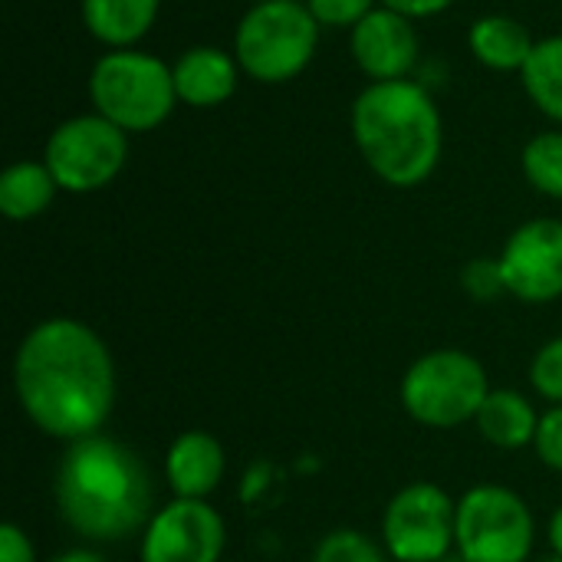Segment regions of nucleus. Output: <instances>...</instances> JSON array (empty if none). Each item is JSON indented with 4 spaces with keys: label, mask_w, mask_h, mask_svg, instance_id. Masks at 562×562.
<instances>
[{
    "label": "nucleus",
    "mask_w": 562,
    "mask_h": 562,
    "mask_svg": "<svg viewBox=\"0 0 562 562\" xmlns=\"http://www.w3.org/2000/svg\"><path fill=\"white\" fill-rule=\"evenodd\" d=\"M59 191L92 194L109 188L128 161V132L99 112L72 115L53 128L43 148Z\"/></svg>",
    "instance_id": "8"
},
{
    "label": "nucleus",
    "mask_w": 562,
    "mask_h": 562,
    "mask_svg": "<svg viewBox=\"0 0 562 562\" xmlns=\"http://www.w3.org/2000/svg\"><path fill=\"white\" fill-rule=\"evenodd\" d=\"M53 494L66 527L89 543H122L155 517L148 464L109 435L69 441Z\"/></svg>",
    "instance_id": "2"
},
{
    "label": "nucleus",
    "mask_w": 562,
    "mask_h": 562,
    "mask_svg": "<svg viewBox=\"0 0 562 562\" xmlns=\"http://www.w3.org/2000/svg\"><path fill=\"white\" fill-rule=\"evenodd\" d=\"M161 0H79L92 40L109 49H132L158 20Z\"/></svg>",
    "instance_id": "15"
},
{
    "label": "nucleus",
    "mask_w": 562,
    "mask_h": 562,
    "mask_svg": "<svg viewBox=\"0 0 562 562\" xmlns=\"http://www.w3.org/2000/svg\"><path fill=\"white\" fill-rule=\"evenodd\" d=\"M270 477H273V468H270V464H257V468H254V471L247 474V487H244V494H240V497H244V501L250 504V501H254V497H257L260 491H267Z\"/></svg>",
    "instance_id": "28"
},
{
    "label": "nucleus",
    "mask_w": 562,
    "mask_h": 562,
    "mask_svg": "<svg viewBox=\"0 0 562 562\" xmlns=\"http://www.w3.org/2000/svg\"><path fill=\"white\" fill-rule=\"evenodd\" d=\"M352 142L379 181L418 188L441 161L445 122L422 82H369L352 102Z\"/></svg>",
    "instance_id": "3"
},
{
    "label": "nucleus",
    "mask_w": 562,
    "mask_h": 562,
    "mask_svg": "<svg viewBox=\"0 0 562 562\" xmlns=\"http://www.w3.org/2000/svg\"><path fill=\"white\" fill-rule=\"evenodd\" d=\"M319 23L306 0H263L250 3L234 30V56L244 76L280 86L296 79L316 56Z\"/></svg>",
    "instance_id": "5"
},
{
    "label": "nucleus",
    "mask_w": 562,
    "mask_h": 562,
    "mask_svg": "<svg viewBox=\"0 0 562 562\" xmlns=\"http://www.w3.org/2000/svg\"><path fill=\"white\" fill-rule=\"evenodd\" d=\"M520 82L530 102L550 119L562 125V33L537 40L527 66L520 69Z\"/></svg>",
    "instance_id": "19"
},
{
    "label": "nucleus",
    "mask_w": 562,
    "mask_h": 562,
    "mask_svg": "<svg viewBox=\"0 0 562 562\" xmlns=\"http://www.w3.org/2000/svg\"><path fill=\"white\" fill-rule=\"evenodd\" d=\"M530 385L540 398L562 405V336L543 342L530 362Z\"/></svg>",
    "instance_id": "22"
},
{
    "label": "nucleus",
    "mask_w": 562,
    "mask_h": 562,
    "mask_svg": "<svg viewBox=\"0 0 562 562\" xmlns=\"http://www.w3.org/2000/svg\"><path fill=\"white\" fill-rule=\"evenodd\" d=\"M533 537V514L510 487L477 484L458 501L454 550L468 562H527Z\"/></svg>",
    "instance_id": "7"
},
{
    "label": "nucleus",
    "mask_w": 562,
    "mask_h": 562,
    "mask_svg": "<svg viewBox=\"0 0 562 562\" xmlns=\"http://www.w3.org/2000/svg\"><path fill=\"white\" fill-rule=\"evenodd\" d=\"M458 501L431 481L405 484L382 514V543L395 562H438L454 550Z\"/></svg>",
    "instance_id": "9"
},
{
    "label": "nucleus",
    "mask_w": 562,
    "mask_h": 562,
    "mask_svg": "<svg viewBox=\"0 0 562 562\" xmlns=\"http://www.w3.org/2000/svg\"><path fill=\"white\" fill-rule=\"evenodd\" d=\"M349 49L369 82H395L408 79L418 66L422 40L415 20L379 3L362 23L349 30Z\"/></svg>",
    "instance_id": "12"
},
{
    "label": "nucleus",
    "mask_w": 562,
    "mask_h": 562,
    "mask_svg": "<svg viewBox=\"0 0 562 562\" xmlns=\"http://www.w3.org/2000/svg\"><path fill=\"white\" fill-rule=\"evenodd\" d=\"M250 3H263V0H250Z\"/></svg>",
    "instance_id": "33"
},
{
    "label": "nucleus",
    "mask_w": 562,
    "mask_h": 562,
    "mask_svg": "<svg viewBox=\"0 0 562 562\" xmlns=\"http://www.w3.org/2000/svg\"><path fill=\"white\" fill-rule=\"evenodd\" d=\"M227 471V454L207 431H184L165 454V481L181 501H207Z\"/></svg>",
    "instance_id": "14"
},
{
    "label": "nucleus",
    "mask_w": 562,
    "mask_h": 562,
    "mask_svg": "<svg viewBox=\"0 0 562 562\" xmlns=\"http://www.w3.org/2000/svg\"><path fill=\"white\" fill-rule=\"evenodd\" d=\"M540 562H562V557H557V553H553V557H547V560H540Z\"/></svg>",
    "instance_id": "32"
},
{
    "label": "nucleus",
    "mask_w": 562,
    "mask_h": 562,
    "mask_svg": "<svg viewBox=\"0 0 562 562\" xmlns=\"http://www.w3.org/2000/svg\"><path fill=\"white\" fill-rule=\"evenodd\" d=\"M468 46L474 53L477 63H484L487 69L497 72H520L537 46L533 33L507 13H487L481 16L471 33H468Z\"/></svg>",
    "instance_id": "17"
},
{
    "label": "nucleus",
    "mask_w": 562,
    "mask_h": 562,
    "mask_svg": "<svg viewBox=\"0 0 562 562\" xmlns=\"http://www.w3.org/2000/svg\"><path fill=\"white\" fill-rule=\"evenodd\" d=\"M474 425L487 445H494L501 451H520V448L533 445L540 415L527 395H520L514 389H491Z\"/></svg>",
    "instance_id": "16"
},
{
    "label": "nucleus",
    "mask_w": 562,
    "mask_h": 562,
    "mask_svg": "<svg viewBox=\"0 0 562 562\" xmlns=\"http://www.w3.org/2000/svg\"><path fill=\"white\" fill-rule=\"evenodd\" d=\"M92 112L128 135L158 128L178 105L175 72L145 49H105L89 72Z\"/></svg>",
    "instance_id": "4"
},
{
    "label": "nucleus",
    "mask_w": 562,
    "mask_h": 562,
    "mask_svg": "<svg viewBox=\"0 0 562 562\" xmlns=\"http://www.w3.org/2000/svg\"><path fill=\"white\" fill-rule=\"evenodd\" d=\"M461 290L477 303H494L507 293L504 270L497 257H477L461 270Z\"/></svg>",
    "instance_id": "23"
},
{
    "label": "nucleus",
    "mask_w": 562,
    "mask_h": 562,
    "mask_svg": "<svg viewBox=\"0 0 562 562\" xmlns=\"http://www.w3.org/2000/svg\"><path fill=\"white\" fill-rule=\"evenodd\" d=\"M13 392L43 435L66 445L99 435L115 405L112 352L82 319H43L16 346Z\"/></svg>",
    "instance_id": "1"
},
{
    "label": "nucleus",
    "mask_w": 562,
    "mask_h": 562,
    "mask_svg": "<svg viewBox=\"0 0 562 562\" xmlns=\"http://www.w3.org/2000/svg\"><path fill=\"white\" fill-rule=\"evenodd\" d=\"M501 270L507 293L543 306L562 296V221L557 217H533L520 224L504 250H501Z\"/></svg>",
    "instance_id": "11"
},
{
    "label": "nucleus",
    "mask_w": 562,
    "mask_h": 562,
    "mask_svg": "<svg viewBox=\"0 0 562 562\" xmlns=\"http://www.w3.org/2000/svg\"><path fill=\"white\" fill-rule=\"evenodd\" d=\"M547 537H550V550L562 557V507L550 517V527H547Z\"/></svg>",
    "instance_id": "30"
},
{
    "label": "nucleus",
    "mask_w": 562,
    "mask_h": 562,
    "mask_svg": "<svg viewBox=\"0 0 562 562\" xmlns=\"http://www.w3.org/2000/svg\"><path fill=\"white\" fill-rule=\"evenodd\" d=\"M49 562H109L102 553H95V550H66V553H59V557H53Z\"/></svg>",
    "instance_id": "29"
},
{
    "label": "nucleus",
    "mask_w": 562,
    "mask_h": 562,
    "mask_svg": "<svg viewBox=\"0 0 562 562\" xmlns=\"http://www.w3.org/2000/svg\"><path fill=\"white\" fill-rule=\"evenodd\" d=\"M0 562H40L30 537L16 524L0 527Z\"/></svg>",
    "instance_id": "26"
},
{
    "label": "nucleus",
    "mask_w": 562,
    "mask_h": 562,
    "mask_svg": "<svg viewBox=\"0 0 562 562\" xmlns=\"http://www.w3.org/2000/svg\"><path fill=\"white\" fill-rule=\"evenodd\" d=\"M313 562H385V553L366 533L342 527L316 543Z\"/></svg>",
    "instance_id": "21"
},
{
    "label": "nucleus",
    "mask_w": 562,
    "mask_h": 562,
    "mask_svg": "<svg viewBox=\"0 0 562 562\" xmlns=\"http://www.w3.org/2000/svg\"><path fill=\"white\" fill-rule=\"evenodd\" d=\"M171 72L178 102L191 109H217L237 92L244 69L237 56L221 46H191L171 63Z\"/></svg>",
    "instance_id": "13"
},
{
    "label": "nucleus",
    "mask_w": 562,
    "mask_h": 562,
    "mask_svg": "<svg viewBox=\"0 0 562 562\" xmlns=\"http://www.w3.org/2000/svg\"><path fill=\"white\" fill-rule=\"evenodd\" d=\"M520 165H524L527 181L540 194L562 201V128H550V132L533 135L524 145Z\"/></svg>",
    "instance_id": "20"
},
{
    "label": "nucleus",
    "mask_w": 562,
    "mask_h": 562,
    "mask_svg": "<svg viewBox=\"0 0 562 562\" xmlns=\"http://www.w3.org/2000/svg\"><path fill=\"white\" fill-rule=\"evenodd\" d=\"M487 395V372L464 349L425 352L408 366L398 385L402 408L425 428H458L474 422Z\"/></svg>",
    "instance_id": "6"
},
{
    "label": "nucleus",
    "mask_w": 562,
    "mask_h": 562,
    "mask_svg": "<svg viewBox=\"0 0 562 562\" xmlns=\"http://www.w3.org/2000/svg\"><path fill=\"white\" fill-rule=\"evenodd\" d=\"M533 451H537V458L550 471H560L562 474V405H553L550 412L540 415V428H537V438H533Z\"/></svg>",
    "instance_id": "25"
},
{
    "label": "nucleus",
    "mask_w": 562,
    "mask_h": 562,
    "mask_svg": "<svg viewBox=\"0 0 562 562\" xmlns=\"http://www.w3.org/2000/svg\"><path fill=\"white\" fill-rule=\"evenodd\" d=\"M438 562H468V560H464V557H461L458 550H451V553H448L445 560H438Z\"/></svg>",
    "instance_id": "31"
},
{
    "label": "nucleus",
    "mask_w": 562,
    "mask_h": 562,
    "mask_svg": "<svg viewBox=\"0 0 562 562\" xmlns=\"http://www.w3.org/2000/svg\"><path fill=\"white\" fill-rule=\"evenodd\" d=\"M310 13L316 16L319 26L326 30H352L356 23H362L379 0H306Z\"/></svg>",
    "instance_id": "24"
},
{
    "label": "nucleus",
    "mask_w": 562,
    "mask_h": 562,
    "mask_svg": "<svg viewBox=\"0 0 562 562\" xmlns=\"http://www.w3.org/2000/svg\"><path fill=\"white\" fill-rule=\"evenodd\" d=\"M56 191L59 184L46 161H13L0 175V214L7 221H33L53 204Z\"/></svg>",
    "instance_id": "18"
},
{
    "label": "nucleus",
    "mask_w": 562,
    "mask_h": 562,
    "mask_svg": "<svg viewBox=\"0 0 562 562\" xmlns=\"http://www.w3.org/2000/svg\"><path fill=\"white\" fill-rule=\"evenodd\" d=\"M382 7L408 16V20H425V16H438L445 13L454 0H379Z\"/></svg>",
    "instance_id": "27"
},
{
    "label": "nucleus",
    "mask_w": 562,
    "mask_h": 562,
    "mask_svg": "<svg viewBox=\"0 0 562 562\" xmlns=\"http://www.w3.org/2000/svg\"><path fill=\"white\" fill-rule=\"evenodd\" d=\"M227 547L224 517L207 501L175 497L142 530V562H221Z\"/></svg>",
    "instance_id": "10"
}]
</instances>
